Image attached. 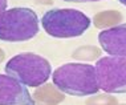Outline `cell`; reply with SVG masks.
I'll return each mask as SVG.
<instances>
[{"label": "cell", "mask_w": 126, "mask_h": 105, "mask_svg": "<svg viewBox=\"0 0 126 105\" xmlns=\"http://www.w3.org/2000/svg\"><path fill=\"white\" fill-rule=\"evenodd\" d=\"M52 81L63 93L70 96H89L100 90L96 67L90 64H64L52 73Z\"/></svg>", "instance_id": "cell-1"}, {"label": "cell", "mask_w": 126, "mask_h": 105, "mask_svg": "<svg viewBox=\"0 0 126 105\" xmlns=\"http://www.w3.org/2000/svg\"><path fill=\"white\" fill-rule=\"evenodd\" d=\"M4 70L25 87L37 88L47 83L52 74L50 63L36 53H19L8 60Z\"/></svg>", "instance_id": "cell-2"}, {"label": "cell", "mask_w": 126, "mask_h": 105, "mask_svg": "<svg viewBox=\"0 0 126 105\" xmlns=\"http://www.w3.org/2000/svg\"><path fill=\"white\" fill-rule=\"evenodd\" d=\"M92 20L73 8H56L47 11L41 18L44 31L52 37L70 39L81 36L90 27Z\"/></svg>", "instance_id": "cell-3"}, {"label": "cell", "mask_w": 126, "mask_h": 105, "mask_svg": "<svg viewBox=\"0 0 126 105\" xmlns=\"http://www.w3.org/2000/svg\"><path fill=\"white\" fill-rule=\"evenodd\" d=\"M39 32V18L36 12L25 7L5 9L0 13V40L21 43L31 40Z\"/></svg>", "instance_id": "cell-4"}, {"label": "cell", "mask_w": 126, "mask_h": 105, "mask_svg": "<svg viewBox=\"0 0 126 105\" xmlns=\"http://www.w3.org/2000/svg\"><path fill=\"white\" fill-rule=\"evenodd\" d=\"M96 73L98 87L104 92L126 93V57H101L96 63Z\"/></svg>", "instance_id": "cell-5"}, {"label": "cell", "mask_w": 126, "mask_h": 105, "mask_svg": "<svg viewBox=\"0 0 126 105\" xmlns=\"http://www.w3.org/2000/svg\"><path fill=\"white\" fill-rule=\"evenodd\" d=\"M0 105H35V100L20 81L0 74Z\"/></svg>", "instance_id": "cell-6"}, {"label": "cell", "mask_w": 126, "mask_h": 105, "mask_svg": "<svg viewBox=\"0 0 126 105\" xmlns=\"http://www.w3.org/2000/svg\"><path fill=\"white\" fill-rule=\"evenodd\" d=\"M98 41L109 56L126 57V23L98 33Z\"/></svg>", "instance_id": "cell-7"}, {"label": "cell", "mask_w": 126, "mask_h": 105, "mask_svg": "<svg viewBox=\"0 0 126 105\" xmlns=\"http://www.w3.org/2000/svg\"><path fill=\"white\" fill-rule=\"evenodd\" d=\"M35 105H59L65 100V93H63L54 84H43L37 87L32 93Z\"/></svg>", "instance_id": "cell-8"}, {"label": "cell", "mask_w": 126, "mask_h": 105, "mask_svg": "<svg viewBox=\"0 0 126 105\" xmlns=\"http://www.w3.org/2000/svg\"><path fill=\"white\" fill-rule=\"evenodd\" d=\"M122 20H124V16H122V13L120 11L109 9V11H102V12L96 13L93 16V24L96 28L109 29V28L120 25Z\"/></svg>", "instance_id": "cell-9"}, {"label": "cell", "mask_w": 126, "mask_h": 105, "mask_svg": "<svg viewBox=\"0 0 126 105\" xmlns=\"http://www.w3.org/2000/svg\"><path fill=\"white\" fill-rule=\"evenodd\" d=\"M101 49L94 45H82L74 49L72 57L78 61H93V60L101 59Z\"/></svg>", "instance_id": "cell-10"}, {"label": "cell", "mask_w": 126, "mask_h": 105, "mask_svg": "<svg viewBox=\"0 0 126 105\" xmlns=\"http://www.w3.org/2000/svg\"><path fill=\"white\" fill-rule=\"evenodd\" d=\"M85 105H120L117 97L111 94H93L86 99Z\"/></svg>", "instance_id": "cell-11"}, {"label": "cell", "mask_w": 126, "mask_h": 105, "mask_svg": "<svg viewBox=\"0 0 126 105\" xmlns=\"http://www.w3.org/2000/svg\"><path fill=\"white\" fill-rule=\"evenodd\" d=\"M36 4H44V5H52L53 0H35Z\"/></svg>", "instance_id": "cell-12"}, {"label": "cell", "mask_w": 126, "mask_h": 105, "mask_svg": "<svg viewBox=\"0 0 126 105\" xmlns=\"http://www.w3.org/2000/svg\"><path fill=\"white\" fill-rule=\"evenodd\" d=\"M69 3H92V1H100V0H64Z\"/></svg>", "instance_id": "cell-13"}, {"label": "cell", "mask_w": 126, "mask_h": 105, "mask_svg": "<svg viewBox=\"0 0 126 105\" xmlns=\"http://www.w3.org/2000/svg\"><path fill=\"white\" fill-rule=\"evenodd\" d=\"M7 9V0H0V13Z\"/></svg>", "instance_id": "cell-14"}, {"label": "cell", "mask_w": 126, "mask_h": 105, "mask_svg": "<svg viewBox=\"0 0 126 105\" xmlns=\"http://www.w3.org/2000/svg\"><path fill=\"white\" fill-rule=\"evenodd\" d=\"M4 59H5V53H4V51L0 48V63L4 61Z\"/></svg>", "instance_id": "cell-15"}, {"label": "cell", "mask_w": 126, "mask_h": 105, "mask_svg": "<svg viewBox=\"0 0 126 105\" xmlns=\"http://www.w3.org/2000/svg\"><path fill=\"white\" fill-rule=\"evenodd\" d=\"M120 3H121V4H124V5H126V0H120Z\"/></svg>", "instance_id": "cell-16"}, {"label": "cell", "mask_w": 126, "mask_h": 105, "mask_svg": "<svg viewBox=\"0 0 126 105\" xmlns=\"http://www.w3.org/2000/svg\"><path fill=\"white\" fill-rule=\"evenodd\" d=\"M121 105H126V104H121Z\"/></svg>", "instance_id": "cell-17"}]
</instances>
